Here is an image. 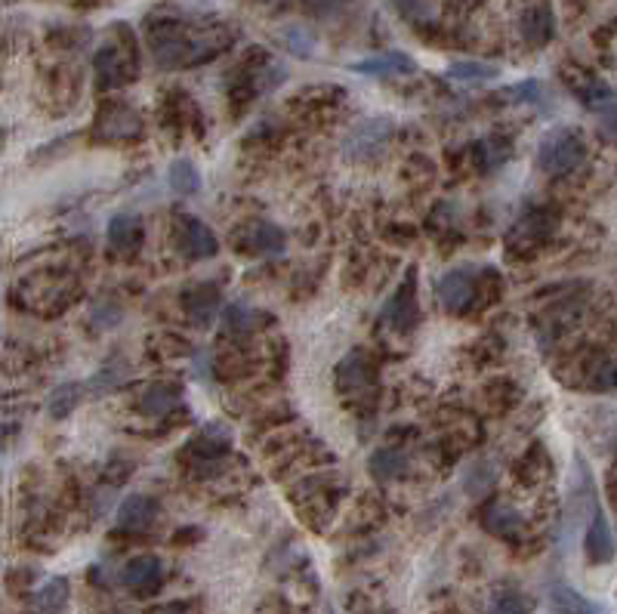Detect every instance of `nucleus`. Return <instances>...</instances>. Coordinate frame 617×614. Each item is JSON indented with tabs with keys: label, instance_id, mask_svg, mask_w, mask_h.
Segmentation results:
<instances>
[{
	"label": "nucleus",
	"instance_id": "1",
	"mask_svg": "<svg viewBox=\"0 0 617 614\" xmlns=\"http://www.w3.org/2000/svg\"><path fill=\"white\" fill-rule=\"evenodd\" d=\"M149 47L161 68H186L210 59L226 47V41L220 31H192L179 22H161L149 31Z\"/></svg>",
	"mask_w": 617,
	"mask_h": 614
},
{
	"label": "nucleus",
	"instance_id": "2",
	"mask_svg": "<svg viewBox=\"0 0 617 614\" xmlns=\"http://www.w3.org/2000/svg\"><path fill=\"white\" fill-rule=\"evenodd\" d=\"M78 291H81L78 278L71 272L47 269V272H34L25 281H19L13 297L19 306H28L38 315H56L59 309L78 300Z\"/></svg>",
	"mask_w": 617,
	"mask_h": 614
},
{
	"label": "nucleus",
	"instance_id": "3",
	"mask_svg": "<svg viewBox=\"0 0 617 614\" xmlns=\"http://www.w3.org/2000/svg\"><path fill=\"white\" fill-rule=\"evenodd\" d=\"M584 158H587V146H584V139H580V133L571 127H559L547 133L537 146V167L550 176H565L577 170L584 164Z\"/></svg>",
	"mask_w": 617,
	"mask_h": 614
},
{
	"label": "nucleus",
	"instance_id": "4",
	"mask_svg": "<svg viewBox=\"0 0 617 614\" xmlns=\"http://www.w3.org/2000/svg\"><path fill=\"white\" fill-rule=\"evenodd\" d=\"M488 275H491V269H479V266L451 269L448 275L439 278V284H435V297H439V303H442L448 312L463 315V312L479 306L482 278H488Z\"/></svg>",
	"mask_w": 617,
	"mask_h": 614
},
{
	"label": "nucleus",
	"instance_id": "5",
	"mask_svg": "<svg viewBox=\"0 0 617 614\" xmlns=\"http://www.w3.org/2000/svg\"><path fill=\"white\" fill-rule=\"evenodd\" d=\"M145 130L142 115L127 102H105L93 121V139L105 146H118V142H136Z\"/></svg>",
	"mask_w": 617,
	"mask_h": 614
},
{
	"label": "nucleus",
	"instance_id": "6",
	"mask_svg": "<svg viewBox=\"0 0 617 614\" xmlns=\"http://www.w3.org/2000/svg\"><path fill=\"white\" fill-rule=\"evenodd\" d=\"M392 118H365V121H358L346 139H343V155L349 161H371L377 158L383 149H386V142L392 139Z\"/></svg>",
	"mask_w": 617,
	"mask_h": 614
},
{
	"label": "nucleus",
	"instance_id": "7",
	"mask_svg": "<svg viewBox=\"0 0 617 614\" xmlns=\"http://www.w3.org/2000/svg\"><path fill=\"white\" fill-rule=\"evenodd\" d=\"M337 389L343 399H368L377 392V368L365 349H352L337 368Z\"/></svg>",
	"mask_w": 617,
	"mask_h": 614
},
{
	"label": "nucleus",
	"instance_id": "8",
	"mask_svg": "<svg viewBox=\"0 0 617 614\" xmlns=\"http://www.w3.org/2000/svg\"><path fill=\"white\" fill-rule=\"evenodd\" d=\"M93 71H96V87L99 90H118L136 75V59L127 47L105 44L93 59Z\"/></svg>",
	"mask_w": 617,
	"mask_h": 614
},
{
	"label": "nucleus",
	"instance_id": "9",
	"mask_svg": "<svg viewBox=\"0 0 617 614\" xmlns=\"http://www.w3.org/2000/svg\"><path fill=\"white\" fill-rule=\"evenodd\" d=\"M414 281L417 275L408 272V278L398 284V291L386 300L383 306V324L392 331H414V324L420 321V306H417V294H414Z\"/></svg>",
	"mask_w": 617,
	"mask_h": 614
},
{
	"label": "nucleus",
	"instance_id": "10",
	"mask_svg": "<svg viewBox=\"0 0 617 614\" xmlns=\"http://www.w3.org/2000/svg\"><path fill=\"white\" fill-rule=\"evenodd\" d=\"M176 247L183 250L186 260H210L220 250V241L207 223L195 220V216H183L176 223Z\"/></svg>",
	"mask_w": 617,
	"mask_h": 614
},
{
	"label": "nucleus",
	"instance_id": "11",
	"mask_svg": "<svg viewBox=\"0 0 617 614\" xmlns=\"http://www.w3.org/2000/svg\"><path fill=\"white\" fill-rule=\"evenodd\" d=\"M519 34L531 50H540L553 41L556 19H553V7L547 4V0H534V4H528L519 13Z\"/></svg>",
	"mask_w": 617,
	"mask_h": 614
},
{
	"label": "nucleus",
	"instance_id": "12",
	"mask_svg": "<svg viewBox=\"0 0 617 614\" xmlns=\"http://www.w3.org/2000/svg\"><path fill=\"white\" fill-rule=\"evenodd\" d=\"M284 244H287L284 232L275 223H266V220L247 223L244 232H241V241H238L241 250H247V254H257V257H281Z\"/></svg>",
	"mask_w": 617,
	"mask_h": 614
},
{
	"label": "nucleus",
	"instance_id": "13",
	"mask_svg": "<svg viewBox=\"0 0 617 614\" xmlns=\"http://www.w3.org/2000/svg\"><path fill=\"white\" fill-rule=\"evenodd\" d=\"M349 68L355 71V75H368V78H398V75H414L417 62L408 53H402V50H392V53L358 59Z\"/></svg>",
	"mask_w": 617,
	"mask_h": 614
},
{
	"label": "nucleus",
	"instance_id": "14",
	"mask_svg": "<svg viewBox=\"0 0 617 614\" xmlns=\"http://www.w3.org/2000/svg\"><path fill=\"white\" fill-rule=\"evenodd\" d=\"M155 519H158V500L149 494H130L118 507V525L133 534L152 528Z\"/></svg>",
	"mask_w": 617,
	"mask_h": 614
},
{
	"label": "nucleus",
	"instance_id": "15",
	"mask_svg": "<svg viewBox=\"0 0 617 614\" xmlns=\"http://www.w3.org/2000/svg\"><path fill=\"white\" fill-rule=\"evenodd\" d=\"M139 244H142L139 216H133V213L112 216V223H108V247H112L115 254H121V257H130L139 250Z\"/></svg>",
	"mask_w": 617,
	"mask_h": 614
},
{
	"label": "nucleus",
	"instance_id": "16",
	"mask_svg": "<svg viewBox=\"0 0 617 614\" xmlns=\"http://www.w3.org/2000/svg\"><path fill=\"white\" fill-rule=\"evenodd\" d=\"M71 602V587L65 577H50L31 593V614H65Z\"/></svg>",
	"mask_w": 617,
	"mask_h": 614
},
{
	"label": "nucleus",
	"instance_id": "17",
	"mask_svg": "<svg viewBox=\"0 0 617 614\" xmlns=\"http://www.w3.org/2000/svg\"><path fill=\"white\" fill-rule=\"evenodd\" d=\"M584 550H587V559L593 565H605L614 559V537H611V528H608V519L602 510L593 513L590 519V528H587V537H584Z\"/></svg>",
	"mask_w": 617,
	"mask_h": 614
},
{
	"label": "nucleus",
	"instance_id": "18",
	"mask_svg": "<svg viewBox=\"0 0 617 614\" xmlns=\"http://www.w3.org/2000/svg\"><path fill=\"white\" fill-rule=\"evenodd\" d=\"M121 581L130 590H155L161 581V559L158 556H136L124 565Z\"/></svg>",
	"mask_w": 617,
	"mask_h": 614
},
{
	"label": "nucleus",
	"instance_id": "19",
	"mask_svg": "<svg viewBox=\"0 0 617 614\" xmlns=\"http://www.w3.org/2000/svg\"><path fill=\"white\" fill-rule=\"evenodd\" d=\"M142 411L152 414V417H161V414H170L176 408H183V389L176 383H155L142 392Z\"/></svg>",
	"mask_w": 617,
	"mask_h": 614
},
{
	"label": "nucleus",
	"instance_id": "20",
	"mask_svg": "<svg viewBox=\"0 0 617 614\" xmlns=\"http://www.w3.org/2000/svg\"><path fill=\"white\" fill-rule=\"evenodd\" d=\"M550 229H553V216H550V210H528L522 220L513 226V232H510V244H537V241H543L550 235Z\"/></svg>",
	"mask_w": 617,
	"mask_h": 614
},
{
	"label": "nucleus",
	"instance_id": "21",
	"mask_svg": "<svg viewBox=\"0 0 617 614\" xmlns=\"http://www.w3.org/2000/svg\"><path fill=\"white\" fill-rule=\"evenodd\" d=\"M408 473V457L398 448H377L371 454V476L377 482H398Z\"/></svg>",
	"mask_w": 617,
	"mask_h": 614
},
{
	"label": "nucleus",
	"instance_id": "22",
	"mask_svg": "<svg viewBox=\"0 0 617 614\" xmlns=\"http://www.w3.org/2000/svg\"><path fill=\"white\" fill-rule=\"evenodd\" d=\"M485 528L491 531V534H497V537H513V534H519L522 531V525H525V519H522V513L516 510V507H510V503H503V500H497V503H491V507L485 510Z\"/></svg>",
	"mask_w": 617,
	"mask_h": 614
},
{
	"label": "nucleus",
	"instance_id": "23",
	"mask_svg": "<svg viewBox=\"0 0 617 614\" xmlns=\"http://www.w3.org/2000/svg\"><path fill=\"white\" fill-rule=\"evenodd\" d=\"M550 605L559 614H602V608L596 602H590L584 593H577L568 584H553L550 587Z\"/></svg>",
	"mask_w": 617,
	"mask_h": 614
},
{
	"label": "nucleus",
	"instance_id": "24",
	"mask_svg": "<svg viewBox=\"0 0 617 614\" xmlns=\"http://www.w3.org/2000/svg\"><path fill=\"white\" fill-rule=\"evenodd\" d=\"M81 395H84V386L81 383H62L50 392L47 399V411L53 420H65L71 411H75L81 405Z\"/></svg>",
	"mask_w": 617,
	"mask_h": 614
},
{
	"label": "nucleus",
	"instance_id": "25",
	"mask_svg": "<svg viewBox=\"0 0 617 614\" xmlns=\"http://www.w3.org/2000/svg\"><path fill=\"white\" fill-rule=\"evenodd\" d=\"M167 183H170V189L179 192V195H195V192L201 189V173L195 170L192 161L179 158V161H173L170 170H167Z\"/></svg>",
	"mask_w": 617,
	"mask_h": 614
},
{
	"label": "nucleus",
	"instance_id": "26",
	"mask_svg": "<svg viewBox=\"0 0 617 614\" xmlns=\"http://www.w3.org/2000/svg\"><path fill=\"white\" fill-rule=\"evenodd\" d=\"M398 16L408 19L411 25H432L439 19V0H392Z\"/></svg>",
	"mask_w": 617,
	"mask_h": 614
},
{
	"label": "nucleus",
	"instance_id": "27",
	"mask_svg": "<svg viewBox=\"0 0 617 614\" xmlns=\"http://www.w3.org/2000/svg\"><path fill=\"white\" fill-rule=\"evenodd\" d=\"M531 611H534V599L522 590H500L488 605V614H531Z\"/></svg>",
	"mask_w": 617,
	"mask_h": 614
},
{
	"label": "nucleus",
	"instance_id": "28",
	"mask_svg": "<svg viewBox=\"0 0 617 614\" xmlns=\"http://www.w3.org/2000/svg\"><path fill=\"white\" fill-rule=\"evenodd\" d=\"M497 75H500V68H497V65L473 62V59L454 62V65L448 68V78H454V81H494Z\"/></svg>",
	"mask_w": 617,
	"mask_h": 614
},
{
	"label": "nucleus",
	"instance_id": "29",
	"mask_svg": "<svg viewBox=\"0 0 617 614\" xmlns=\"http://www.w3.org/2000/svg\"><path fill=\"white\" fill-rule=\"evenodd\" d=\"M130 380V368H124V365H108V368H102L93 380H90V392L93 395H108V392H115L121 383H127Z\"/></svg>",
	"mask_w": 617,
	"mask_h": 614
},
{
	"label": "nucleus",
	"instance_id": "30",
	"mask_svg": "<svg viewBox=\"0 0 617 614\" xmlns=\"http://www.w3.org/2000/svg\"><path fill=\"white\" fill-rule=\"evenodd\" d=\"M543 96H547V90H543L540 81L528 78V81H519L513 87H506V99L516 102V105H540Z\"/></svg>",
	"mask_w": 617,
	"mask_h": 614
},
{
	"label": "nucleus",
	"instance_id": "31",
	"mask_svg": "<svg viewBox=\"0 0 617 614\" xmlns=\"http://www.w3.org/2000/svg\"><path fill=\"white\" fill-rule=\"evenodd\" d=\"M590 383H593V389H614L617 386V358L599 355L596 365H593V374H590Z\"/></svg>",
	"mask_w": 617,
	"mask_h": 614
},
{
	"label": "nucleus",
	"instance_id": "32",
	"mask_svg": "<svg viewBox=\"0 0 617 614\" xmlns=\"http://www.w3.org/2000/svg\"><path fill=\"white\" fill-rule=\"evenodd\" d=\"M476 152H479V164H482L485 170H497V167L506 161V155H510V149L500 146L497 136H485V139L479 142Z\"/></svg>",
	"mask_w": 617,
	"mask_h": 614
},
{
	"label": "nucleus",
	"instance_id": "33",
	"mask_svg": "<svg viewBox=\"0 0 617 614\" xmlns=\"http://www.w3.org/2000/svg\"><path fill=\"white\" fill-rule=\"evenodd\" d=\"M284 44H287L290 53L300 56V59H309L312 50H315V38H312L306 28H297V25L284 31Z\"/></svg>",
	"mask_w": 617,
	"mask_h": 614
},
{
	"label": "nucleus",
	"instance_id": "34",
	"mask_svg": "<svg viewBox=\"0 0 617 614\" xmlns=\"http://www.w3.org/2000/svg\"><path fill=\"white\" fill-rule=\"evenodd\" d=\"M599 130L605 139L617 142V105H605L599 108Z\"/></svg>",
	"mask_w": 617,
	"mask_h": 614
}]
</instances>
